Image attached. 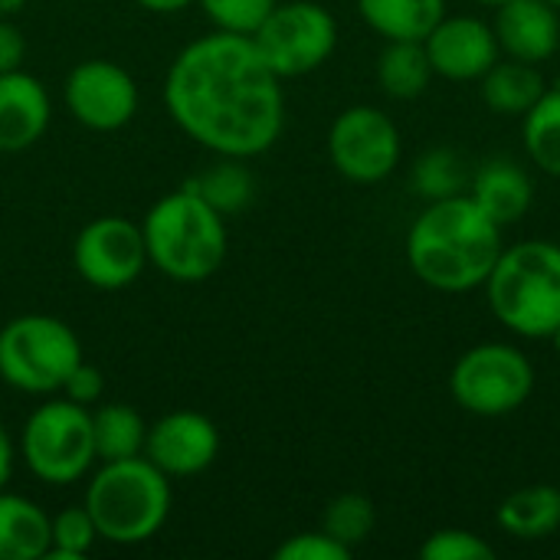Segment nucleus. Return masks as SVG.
I'll list each match as a JSON object with an SVG mask.
<instances>
[{"mask_svg":"<svg viewBox=\"0 0 560 560\" xmlns=\"http://www.w3.org/2000/svg\"><path fill=\"white\" fill-rule=\"evenodd\" d=\"M10 472H13V443H10V436H7V430L0 423V489L7 486Z\"/></svg>","mask_w":560,"mask_h":560,"instance_id":"nucleus-34","label":"nucleus"},{"mask_svg":"<svg viewBox=\"0 0 560 560\" xmlns=\"http://www.w3.org/2000/svg\"><path fill=\"white\" fill-rule=\"evenodd\" d=\"M502 249V226L463 194L430 200L407 233V262L413 276L450 295L486 285Z\"/></svg>","mask_w":560,"mask_h":560,"instance_id":"nucleus-2","label":"nucleus"},{"mask_svg":"<svg viewBox=\"0 0 560 560\" xmlns=\"http://www.w3.org/2000/svg\"><path fill=\"white\" fill-rule=\"evenodd\" d=\"M92 436H95V459L98 463L131 459V456H144L148 423L128 404H95Z\"/></svg>","mask_w":560,"mask_h":560,"instance_id":"nucleus-23","label":"nucleus"},{"mask_svg":"<svg viewBox=\"0 0 560 560\" xmlns=\"http://www.w3.org/2000/svg\"><path fill=\"white\" fill-rule=\"evenodd\" d=\"M20 453L26 469L49 486H72L79 482L95 459V436H92V410L72 404L66 397L39 404L20 436Z\"/></svg>","mask_w":560,"mask_h":560,"instance_id":"nucleus-7","label":"nucleus"},{"mask_svg":"<svg viewBox=\"0 0 560 560\" xmlns=\"http://www.w3.org/2000/svg\"><path fill=\"white\" fill-rule=\"evenodd\" d=\"M522 141L538 171L560 177V89H548L522 115Z\"/></svg>","mask_w":560,"mask_h":560,"instance_id":"nucleus-24","label":"nucleus"},{"mask_svg":"<svg viewBox=\"0 0 560 560\" xmlns=\"http://www.w3.org/2000/svg\"><path fill=\"white\" fill-rule=\"evenodd\" d=\"M62 98L69 115L89 131H118L138 112V82L112 59H85L69 69Z\"/></svg>","mask_w":560,"mask_h":560,"instance_id":"nucleus-12","label":"nucleus"},{"mask_svg":"<svg viewBox=\"0 0 560 560\" xmlns=\"http://www.w3.org/2000/svg\"><path fill=\"white\" fill-rule=\"evenodd\" d=\"M433 75L436 72L420 39H387L377 56V82L390 98H420Z\"/></svg>","mask_w":560,"mask_h":560,"instance_id":"nucleus-22","label":"nucleus"},{"mask_svg":"<svg viewBox=\"0 0 560 560\" xmlns=\"http://www.w3.org/2000/svg\"><path fill=\"white\" fill-rule=\"evenodd\" d=\"M476 3H486V7H502L505 0H476Z\"/></svg>","mask_w":560,"mask_h":560,"instance_id":"nucleus-37","label":"nucleus"},{"mask_svg":"<svg viewBox=\"0 0 560 560\" xmlns=\"http://www.w3.org/2000/svg\"><path fill=\"white\" fill-rule=\"evenodd\" d=\"M66 400H72V404H82V407H95V404H102V397H105V377H102V371L95 368V364H85V361H79L75 368H72V374L66 377V384H62V390H59Z\"/></svg>","mask_w":560,"mask_h":560,"instance_id":"nucleus-32","label":"nucleus"},{"mask_svg":"<svg viewBox=\"0 0 560 560\" xmlns=\"http://www.w3.org/2000/svg\"><path fill=\"white\" fill-rule=\"evenodd\" d=\"M23 59H26V39L20 26L10 20H0V75L23 69Z\"/></svg>","mask_w":560,"mask_h":560,"instance_id":"nucleus-33","label":"nucleus"},{"mask_svg":"<svg viewBox=\"0 0 560 560\" xmlns=\"http://www.w3.org/2000/svg\"><path fill=\"white\" fill-rule=\"evenodd\" d=\"M276 560H348L351 558V548H345L341 541H335L328 532H302V535H292L285 538L276 551Z\"/></svg>","mask_w":560,"mask_h":560,"instance_id":"nucleus-31","label":"nucleus"},{"mask_svg":"<svg viewBox=\"0 0 560 560\" xmlns=\"http://www.w3.org/2000/svg\"><path fill=\"white\" fill-rule=\"evenodd\" d=\"M374 528H377V509L361 492H345V495L331 499L322 515V532H328L335 541H341L351 551L358 545H364Z\"/></svg>","mask_w":560,"mask_h":560,"instance_id":"nucleus-26","label":"nucleus"},{"mask_svg":"<svg viewBox=\"0 0 560 560\" xmlns=\"http://www.w3.org/2000/svg\"><path fill=\"white\" fill-rule=\"evenodd\" d=\"M535 390V368L525 351L505 341L469 348L450 374V394L459 410L476 417H509L528 404Z\"/></svg>","mask_w":560,"mask_h":560,"instance_id":"nucleus-8","label":"nucleus"},{"mask_svg":"<svg viewBox=\"0 0 560 560\" xmlns=\"http://www.w3.org/2000/svg\"><path fill=\"white\" fill-rule=\"evenodd\" d=\"M82 361L79 335L52 315H16L0 328V381L20 394H59Z\"/></svg>","mask_w":560,"mask_h":560,"instance_id":"nucleus-6","label":"nucleus"},{"mask_svg":"<svg viewBox=\"0 0 560 560\" xmlns=\"http://www.w3.org/2000/svg\"><path fill=\"white\" fill-rule=\"evenodd\" d=\"M217 453H220V430L210 417L197 410L164 413L148 427L144 436V456L167 479L200 476L203 469L213 466Z\"/></svg>","mask_w":560,"mask_h":560,"instance_id":"nucleus-13","label":"nucleus"},{"mask_svg":"<svg viewBox=\"0 0 560 560\" xmlns=\"http://www.w3.org/2000/svg\"><path fill=\"white\" fill-rule=\"evenodd\" d=\"M135 3L151 10V13H177V10H184V7H190L197 0H135Z\"/></svg>","mask_w":560,"mask_h":560,"instance_id":"nucleus-35","label":"nucleus"},{"mask_svg":"<svg viewBox=\"0 0 560 560\" xmlns=\"http://www.w3.org/2000/svg\"><path fill=\"white\" fill-rule=\"evenodd\" d=\"M469 197L505 230L512 223H518L528 210H532V200H535V187H532V177L525 174L522 164L509 161V158H495V161H486L476 174H472V184H469Z\"/></svg>","mask_w":560,"mask_h":560,"instance_id":"nucleus-17","label":"nucleus"},{"mask_svg":"<svg viewBox=\"0 0 560 560\" xmlns=\"http://www.w3.org/2000/svg\"><path fill=\"white\" fill-rule=\"evenodd\" d=\"M197 3L217 30L253 36L279 0H197Z\"/></svg>","mask_w":560,"mask_h":560,"instance_id":"nucleus-29","label":"nucleus"},{"mask_svg":"<svg viewBox=\"0 0 560 560\" xmlns=\"http://www.w3.org/2000/svg\"><path fill=\"white\" fill-rule=\"evenodd\" d=\"M148 262L171 282H207L226 259V223L190 187L164 194L141 220Z\"/></svg>","mask_w":560,"mask_h":560,"instance_id":"nucleus-3","label":"nucleus"},{"mask_svg":"<svg viewBox=\"0 0 560 560\" xmlns=\"http://www.w3.org/2000/svg\"><path fill=\"white\" fill-rule=\"evenodd\" d=\"M98 528V538L118 548L151 541L171 515V479L148 459L102 463L82 502Z\"/></svg>","mask_w":560,"mask_h":560,"instance_id":"nucleus-4","label":"nucleus"},{"mask_svg":"<svg viewBox=\"0 0 560 560\" xmlns=\"http://www.w3.org/2000/svg\"><path fill=\"white\" fill-rule=\"evenodd\" d=\"M256 49L279 79H299L325 66L338 46V23L315 0H285L253 33Z\"/></svg>","mask_w":560,"mask_h":560,"instance_id":"nucleus-9","label":"nucleus"},{"mask_svg":"<svg viewBox=\"0 0 560 560\" xmlns=\"http://www.w3.org/2000/svg\"><path fill=\"white\" fill-rule=\"evenodd\" d=\"M413 180H417V190L427 200H440V197H453V194L463 190L466 171H463V161L453 151L440 148V151H430V154H423L417 161Z\"/></svg>","mask_w":560,"mask_h":560,"instance_id":"nucleus-28","label":"nucleus"},{"mask_svg":"<svg viewBox=\"0 0 560 560\" xmlns=\"http://www.w3.org/2000/svg\"><path fill=\"white\" fill-rule=\"evenodd\" d=\"M423 560H492L495 548L466 528H440L420 545Z\"/></svg>","mask_w":560,"mask_h":560,"instance_id":"nucleus-30","label":"nucleus"},{"mask_svg":"<svg viewBox=\"0 0 560 560\" xmlns=\"http://www.w3.org/2000/svg\"><path fill=\"white\" fill-rule=\"evenodd\" d=\"M49 538H52V545H49L46 558L82 560L98 541V528L85 505H69L49 518Z\"/></svg>","mask_w":560,"mask_h":560,"instance_id":"nucleus-27","label":"nucleus"},{"mask_svg":"<svg viewBox=\"0 0 560 560\" xmlns=\"http://www.w3.org/2000/svg\"><path fill=\"white\" fill-rule=\"evenodd\" d=\"M52 118V102L46 85L23 72H3L0 75V154H20L33 148Z\"/></svg>","mask_w":560,"mask_h":560,"instance_id":"nucleus-16","label":"nucleus"},{"mask_svg":"<svg viewBox=\"0 0 560 560\" xmlns=\"http://www.w3.org/2000/svg\"><path fill=\"white\" fill-rule=\"evenodd\" d=\"M328 158L354 184L387 180L400 164V131L381 108L351 105L328 128Z\"/></svg>","mask_w":560,"mask_h":560,"instance_id":"nucleus-10","label":"nucleus"},{"mask_svg":"<svg viewBox=\"0 0 560 560\" xmlns=\"http://www.w3.org/2000/svg\"><path fill=\"white\" fill-rule=\"evenodd\" d=\"M479 92H482V102L495 115H525L548 92V85L535 62H522L509 56V59H499L479 79Z\"/></svg>","mask_w":560,"mask_h":560,"instance_id":"nucleus-20","label":"nucleus"},{"mask_svg":"<svg viewBox=\"0 0 560 560\" xmlns=\"http://www.w3.org/2000/svg\"><path fill=\"white\" fill-rule=\"evenodd\" d=\"M551 341H555V348H558V354H560V325H558V331L551 335Z\"/></svg>","mask_w":560,"mask_h":560,"instance_id":"nucleus-38","label":"nucleus"},{"mask_svg":"<svg viewBox=\"0 0 560 560\" xmlns=\"http://www.w3.org/2000/svg\"><path fill=\"white\" fill-rule=\"evenodd\" d=\"M423 46L433 72L450 82H479L502 59L495 30L479 16H443Z\"/></svg>","mask_w":560,"mask_h":560,"instance_id":"nucleus-14","label":"nucleus"},{"mask_svg":"<svg viewBox=\"0 0 560 560\" xmlns=\"http://www.w3.org/2000/svg\"><path fill=\"white\" fill-rule=\"evenodd\" d=\"M171 121L217 158H259L285 125L282 79L269 69L253 36L213 30L187 43L167 75Z\"/></svg>","mask_w":560,"mask_h":560,"instance_id":"nucleus-1","label":"nucleus"},{"mask_svg":"<svg viewBox=\"0 0 560 560\" xmlns=\"http://www.w3.org/2000/svg\"><path fill=\"white\" fill-rule=\"evenodd\" d=\"M499 528L518 541H541L560 528V489L548 482H535L515 489L499 505Z\"/></svg>","mask_w":560,"mask_h":560,"instance_id":"nucleus-19","label":"nucleus"},{"mask_svg":"<svg viewBox=\"0 0 560 560\" xmlns=\"http://www.w3.org/2000/svg\"><path fill=\"white\" fill-rule=\"evenodd\" d=\"M23 7V0H0V13H16Z\"/></svg>","mask_w":560,"mask_h":560,"instance_id":"nucleus-36","label":"nucleus"},{"mask_svg":"<svg viewBox=\"0 0 560 560\" xmlns=\"http://www.w3.org/2000/svg\"><path fill=\"white\" fill-rule=\"evenodd\" d=\"M361 20L384 39H427L446 16V0H358Z\"/></svg>","mask_w":560,"mask_h":560,"instance_id":"nucleus-21","label":"nucleus"},{"mask_svg":"<svg viewBox=\"0 0 560 560\" xmlns=\"http://www.w3.org/2000/svg\"><path fill=\"white\" fill-rule=\"evenodd\" d=\"M492 315L518 338H551L560 325V246L525 240L505 246L486 279Z\"/></svg>","mask_w":560,"mask_h":560,"instance_id":"nucleus-5","label":"nucleus"},{"mask_svg":"<svg viewBox=\"0 0 560 560\" xmlns=\"http://www.w3.org/2000/svg\"><path fill=\"white\" fill-rule=\"evenodd\" d=\"M184 187H190L197 197H203L217 213H240L253 200V174L243 167L240 158H220L213 167L190 177Z\"/></svg>","mask_w":560,"mask_h":560,"instance_id":"nucleus-25","label":"nucleus"},{"mask_svg":"<svg viewBox=\"0 0 560 560\" xmlns=\"http://www.w3.org/2000/svg\"><path fill=\"white\" fill-rule=\"evenodd\" d=\"M72 266L92 289L115 292L131 285L148 266L141 223H131L128 217L89 220L72 243Z\"/></svg>","mask_w":560,"mask_h":560,"instance_id":"nucleus-11","label":"nucleus"},{"mask_svg":"<svg viewBox=\"0 0 560 560\" xmlns=\"http://www.w3.org/2000/svg\"><path fill=\"white\" fill-rule=\"evenodd\" d=\"M499 49L522 62H548L560 49V10L548 0H505L495 7Z\"/></svg>","mask_w":560,"mask_h":560,"instance_id":"nucleus-15","label":"nucleus"},{"mask_svg":"<svg viewBox=\"0 0 560 560\" xmlns=\"http://www.w3.org/2000/svg\"><path fill=\"white\" fill-rule=\"evenodd\" d=\"M49 545V515L36 502L0 489V560H43Z\"/></svg>","mask_w":560,"mask_h":560,"instance_id":"nucleus-18","label":"nucleus"},{"mask_svg":"<svg viewBox=\"0 0 560 560\" xmlns=\"http://www.w3.org/2000/svg\"><path fill=\"white\" fill-rule=\"evenodd\" d=\"M548 3H551V7H558V10H560V0H548Z\"/></svg>","mask_w":560,"mask_h":560,"instance_id":"nucleus-39","label":"nucleus"}]
</instances>
